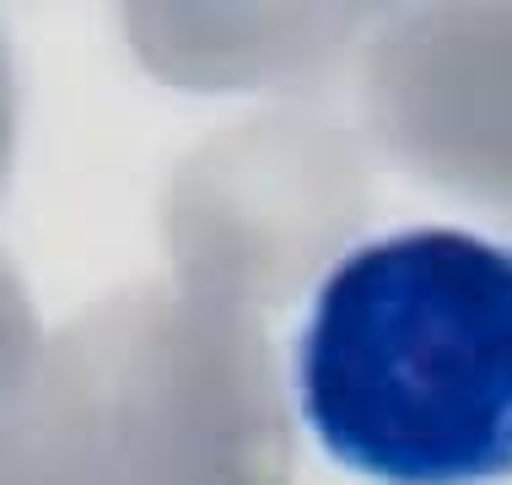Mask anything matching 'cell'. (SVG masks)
Wrapping results in <instances>:
<instances>
[{
	"label": "cell",
	"instance_id": "obj_1",
	"mask_svg": "<svg viewBox=\"0 0 512 485\" xmlns=\"http://www.w3.org/2000/svg\"><path fill=\"white\" fill-rule=\"evenodd\" d=\"M297 410L378 485L512 475V248L399 227L329 265L292 351Z\"/></svg>",
	"mask_w": 512,
	"mask_h": 485
}]
</instances>
